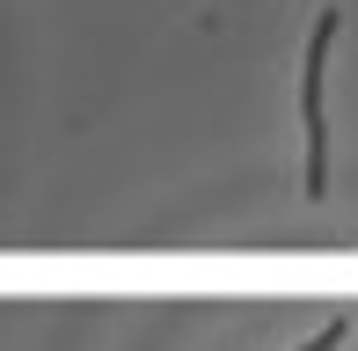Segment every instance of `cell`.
I'll use <instances>...</instances> for the list:
<instances>
[{
  "mask_svg": "<svg viewBox=\"0 0 358 351\" xmlns=\"http://www.w3.org/2000/svg\"><path fill=\"white\" fill-rule=\"evenodd\" d=\"M344 15L322 8L315 37H307V66H300V124H307V198H329V124H322V66H329V44Z\"/></svg>",
  "mask_w": 358,
  "mask_h": 351,
  "instance_id": "6da1fadb",
  "label": "cell"
}]
</instances>
